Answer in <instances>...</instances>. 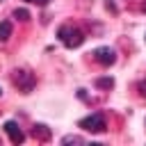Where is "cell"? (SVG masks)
I'll return each instance as SVG.
<instances>
[{"mask_svg": "<svg viewBox=\"0 0 146 146\" xmlns=\"http://www.w3.org/2000/svg\"><path fill=\"white\" fill-rule=\"evenodd\" d=\"M32 137H36L39 141H48V139H50V130H48L46 125H41V123H36V125L32 128Z\"/></svg>", "mask_w": 146, "mask_h": 146, "instance_id": "8992f818", "label": "cell"}, {"mask_svg": "<svg viewBox=\"0 0 146 146\" xmlns=\"http://www.w3.org/2000/svg\"><path fill=\"white\" fill-rule=\"evenodd\" d=\"M96 87H98V89H112V87H114V80H112V78H98V80H96Z\"/></svg>", "mask_w": 146, "mask_h": 146, "instance_id": "ba28073f", "label": "cell"}, {"mask_svg": "<svg viewBox=\"0 0 146 146\" xmlns=\"http://www.w3.org/2000/svg\"><path fill=\"white\" fill-rule=\"evenodd\" d=\"M144 11H146V0H144Z\"/></svg>", "mask_w": 146, "mask_h": 146, "instance_id": "4fadbf2b", "label": "cell"}, {"mask_svg": "<svg viewBox=\"0 0 146 146\" xmlns=\"http://www.w3.org/2000/svg\"><path fill=\"white\" fill-rule=\"evenodd\" d=\"M11 30H14L11 23H9V21H2V23H0V41H7V39L11 36Z\"/></svg>", "mask_w": 146, "mask_h": 146, "instance_id": "52a82bcc", "label": "cell"}, {"mask_svg": "<svg viewBox=\"0 0 146 146\" xmlns=\"http://www.w3.org/2000/svg\"><path fill=\"white\" fill-rule=\"evenodd\" d=\"M62 144H84V139H82V137H73V135H68V137L62 139Z\"/></svg>", "mask_w": 146, "mask_h": 146, "instance_id": "30bf717a", "label": "cell"}, {"mask_svg": "<svg viewBox=\"0 0 146 146\" xmlns=\"http://www.w3.org/2000/svg\"><path fill=\"white\" fill-rule=\"evenodd\" d=\"M5 132L9 135L11 144H16V146H18V144H23V139H25V132L18 128V123H16V121H7V123H5Z\"/></svg>", "mask_w": 146, "mask_h": 146, "instance_id": "5b68a950", "label": "cell"}, {"mask_svg": "<svg viewBox=\"0 0 146 146\" xmlns=\"http://www.w3.org/2000/svg\"><path fill=\"white\" fill-rule=\"evenodd\" d=\"M94 57H96V62L103 64V66H112V64L116 62V52H114L112 48H98V50H94Z\"/></svg>", "mask_w": 146, "mask_h": 146, "instance_id": "277c9868", "label": "cell"}, {"mask_svg": "<svg viewBox=\"0 0 146 146\" xmlns=\"http://www.w3.org/2000/svg\"><path fill=\"white\" fill-rule=\"evenodd\" d=\"M137 89H139V94H141V96L146 98V80H141V82L137 84Z\"/></svg>", "mask_w": 146, "mask_h": 146, "instance_id": "8fae6325", "label": "cell"}, {"mask_svg": "<svg viewBox=\"0 0 146 146\" xmlns=\"http://www.w3.org/2000/svg\"><path fill=\"white\" fill-rule=\"evenodd\" d=\"M25 2H34V5H48L50 0H25Z\"/></svg>", "mask_w": 146, "mask_h": 146, "instance_id": "7c38bea8", "label": "cell"}, {"mask_svg": "<svg viewBox=\"0 0 146 146\" xmlns=\"http://www.w3.org/2000/svg\"><path fill=\"white\" fill-rule=\"evenodd\" d=\"M14 18H18V21H27V18H30V11H27V9H14Z\"/></svg>", "mask_w": 146, "mask_h": 146, "instance_id": "9c48e42d", "label": "cell"}, {"mask_svg": "<svg viewBox=\"0 0 146 146\" xmlns=\"http://www.w3.org/2000/svg\"><path fill=\"white\" fill-rule=\"evenodd\" d=\"M80 128H84L87 132H103V130H107V123H105L103 114H89L80 121Z\"/></svg>", "mask_w": 146, "mask_h": 146, "instance_id": "3957f363", "label": "cell"}, {"mask_svg": "<svg viewBox=\"0 0 146 146\" xmlns=\"http://www.w3.org/2000/svg\"><path fill=\"white\" fill-rule=\"evenodd\" d=\"M0 96H2V89H0Z\"/></svg>", "mask_w": 146, "mask_h": 146, "instance_id": "5bb4252c", "label": "cell"}, {"mask_svg": "<svg viewBox=\"0 0 146 146\" xmlns=\"http://www.w3.org/2000/svg\"><path fill=\"white\" fill-rule=\"evenodd\" d=\"M11 84H14L21 94H30V91L36 87V78H34L30 71H25V68H14V71H11Z\"/></svg>", "mask_w": 146, "mask_h": 146, "instance_id": "7a4b0ae2", "label": "cell"}, {"mask_svg": "<svg viewBox=\"0 0 146 146\" xmlns=\"http://www.w3.org/2000/svg\"><path fill=\"white\" fill-rule=\"evenodd\" d=\"M57 39H59L66 48H78V46H82L84 34H82V30L75 27V25H62V27L57 30Z\"/></svg>", "mask_w": 146, "mask_h": 146, "instance_id": "6da1fadb", "label": "cell"}]
</instances>
